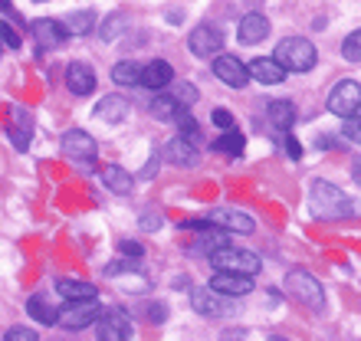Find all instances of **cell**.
I'll return each instance as SVG.
<instances>
[{"instance_id": "cell-1", "label": "cell", "mask_w": 361, "mask_h": 341, "mask_svg": "<svg viewBox=\"0 0 361 341\" xmlns=\"http://www.w3.org/2000/svg\"><path fill=\"white\" fill-rule=\"evenodd\" d=\"M309 210L319 220H338L352 213V200L329 180H312L309 184Z\"/></svg>"}, {"instance_id": "cell-2", "label": "cell", "mask_w": 361, "mask_h": 341, "mask_svg": "<svg viewBox=\"0 0 361 341\" xmlns=\"http://www.w3.org/2000/svg\"><path fill=\"white\" fill-rule=\"evenodd\" d=\"M286 292L293 295L302 309H309V312H322L325 309L322 285H319L315 275L305 273V269H289V273H286Z\"/></svg>"}, {"instance_id": "cell-3", "label": "cell", "mask_w": 361, "mask_h": 341, "mask_svg": "<svg viewBox=\"0 0 361 341\" xmlns=\"http://www.w3.org/2000/svg\"><path fill=\"white\" fill-rule=\"evenodd\" d=\"M210 266L214 269H227V273H247V275H257L259 269H263V263H259L257 253H250V249H240V247H230V243H224V247L210 249Z\"/></svg>"}, {"instance_id": "cell-4", "label": "cell", "mask_w": 361, "mask_h": 341, "mask_svg": "<svg viewBox=\"0 0 361 341\" xmlns=\"http://www.w3.org/2000/svg\"><path fill=\"white\" fill-rule=\"evenodd\" d=\"M279 63H283L289 73H309V69L315 66V59H319V53H315V46L309 43V39L302 37H286L279 46H276L273 53Z\"/></svg>"}, {"instance_id": "cell-5", "label": "cell", "mask_w": 361, "mask_h": 341, "mask_svg": "<svg viewBox=\"0 0 361 341\" xmlns=\"http://www.w3.org/2000/svg\"><path fill=\"white\" fill-rule=\"evenodd\" d=\"M99 315H102V305L99 299H76V302H69L59 309V325L69 328V332H82L89 328L92 322H99Z\"/></svg>"}, {"instance_id": "cell-6", "label": "cell", "mask_w": 361, "mask_h": 341, "mask_svg": "<svg viewBox=\"0 0 361 341\" xmlns=\"http://www.w3.org/2000/svg\"><path fill=\"white\" fill-rule=\"evenodd\" d=\"M329 112L338 118H352L361 112V82L355 79H342L335 82V89L329 92Z\"/></svg>"}, {"instance_id": "cell-7", "label": "cell", "mask_w": 361, "mask_h": 341, "mask_svg": "<svg viewBox=\"0 0 361 341\" xmlns=\"http://www.w3.org/2000/svg\"><path fill=\"white\" fill-rule=\"evenodd\" d=\"M99 338L102 341H125L132 338V322H128V312H125L122 305H109V309H102V315H99Z\"/></svg>"}, {"instance_id": "cell-8", "label": "cell", "mask_w": 361, "mask_h": 341, "mask_svg": "<svg viewBox=\"0 0 361 341\" xmlns=\"http://www.w3.org/2000/svg\"><path fill=\"white\" fill-rule=\"evenodd\" d=\"M59 148H63L66 158H73V161H79V164L95 161V154H99L95 138L89 132H82V128H69V132L59 138Z\"/></svg>"}, {"instance_id": "cell-9", "label": "cell", "mask_w": 361, "mask_h": 341, "mask_svg": "<svg viewBox=\"0 0 361 341\" xmlns=\"http://www.w3.org/2000/svg\"><path fill=\"white\" fill-rule=\"evenodd\" d=\"M30 33H33V39H37V49L43 53V49H56L63 46L73 33H69L66 23H59V20H47V17H39L30 23Z\"/></svg>"}, {"instance_id": "cell-10", "label": "cell", "mask_w": 361, "mask_h": 341, "mask_svg": "<svg viewBox=\"0 0 361 341\" xmlns=\"http://www.w3.org/2000/svg\"><path fill=\"white\" fill-rule=\"evenodd\" d=\"M210 289L220 295H227V299H243V295L253 292V275L247 273H227V269H217L214 279H210Z\"/></svg>"}, {"instance_id": "cell-11", "label": "cell", "mask_w": 361, "mask_h": 341, "mask_svg": "<svg viewBox=\"0 0 361 341\" xmlns=\"http://www.w3.org/2000/svg\"><path fill=\"white\" fill-rule=\"evenodd\" d=\"M188 49L194 56H217L220 49H224V33L217 27H210V23H200L197 30H190L188 37Z\"/></svg>"}, {"instance_id": "cell-12", "label": "cell", "mask_w": 361, "mask_h": 341, "mask_svg": "<svg viewBox=\"0 0 361 341\" xmlns=\"http://www.w3.org/2000/svg\"><path fill=\"white\" fill-rule=\"evenodd\" d=\"M214 76L224 85H230V89H243L250 82V69L237 56H217L214 59Z\"/></svg>"}, {"instance_id": "cell-13", "label": "cell", "mask_w": 361, "mask_h": 341, "mask_svg": "<svg viewBox=\"0 0 361 341\" xmlns=\"http://www.w3.org/2000/svg\"><path fill=\"white\" fill-rule=\"evenodd\" d=\"M7 132H10L13 148H17V151H27V148H30V135H33V115H30L27 108H20V105H13V108H10Z\"/></svg>"}, {"instance_id": "cell-14", "label": "cell", "mask_w": 361, "mask_h": 341, "mask_svg": "<svg viewBox=\"0 0 361 341\" xmlns=\"http://www.w3.org/2000/svg\"><path fill=\"white\" fill-rule=\"evenodd\" d=\"M227 295L214 292V289H194L190 292V305H194V312L204 315V318H220V315H227V302H224Z\"/></svg>"}, {"instance_id": "cell-15", "label": "cell", "mask_w": 361, "mask_h": 341, "mask_svg": "<svg viewBox=\"0 0 361 341\" xmlns=\"http://www.w3.org/2000/svg\"><path fill=\"white\" fill-rule=\"evenodd\" d=\"M207 220L214 223V227H220V230H230V233H253V227H257L243 210H233V207L214 210V213H207Z\"/></svg>"}, {"instance_id": "cell-16", "label": "cell", "mask_w": 361, "mask_h": 341, "mask_svg": "<svg viewBox=\"0 0 361 341\" xmlns=\"http://www.w3.org/2000/svg\"><path fill=\"white\" fill-rule=\"evenodd\" d=\"M247 69H250V76L257 79L259 85H279L286 79V73H289V69H286L276 56H259V59H253Z\"/></svg>"}, {"instance_id": "cell-17", "label": "cell", "mask_w": 361, "mask_h": 341, "mask_svg": "<svg viewBox=\"0 0 361 341\" xmlns=\"http://www.w3.org/2000/svg\"><path fill=\"white\" fill-rule=\"evenodd\" d=\"M267 37H269V20L263 17V13H247V17L240 20L237 39L243 46H257V43H263Z\"/></svg>"}, {"instance_id": "cell-18", "label": "cell", "mask_w": 361, "mask_h": 341, "mask_svg": "<svg viewBox=\"0 0 361 341\" xmlns=\"http://www.w3.org/2000/svg\"><path fill=\"white\" fill-rule=\"evenodd\" d=\"M164 161L178 164V168H194L197 164V144H190L184 135H174L171 142L164 144Z\"/></svg>"}, {"instance_id": "cell-19", "label": "cell", "mask_w": 361, "mask_h": 341, "mask_svg": "<svg viewBox=\"0 0 361 341\" xmlns=\"http://www.w3.org/2000/svg\"><path fill=\"white\" fill-rule=\"evenodd\" d=\"M95 118L105 125H118L128 118V102H125V95H102L99 105H95Z\"/></svg>"}, {"instance_id": "cell-20", "label": "cell", "mask_w": 361, "mask_h": 341, "mask_svg": "<svg viewBox=\"0 0 361 341\" xmlns=\"http://www.w3.org/2000/svg\"><path fill=\"white\" fill-rule=\"evenodd\" d=\"M66 85L73 95H92L95 92V73L86 63H69L66 66Z\"/></svg>"}, {"instance_id": "cell-21", "label": "cell", "mask_w": 361, "mask_h": 341, "mask_svg": "<svg viewBox=\"0 0 361 341\" xmlns=\"http://www.w3.org/2000/svg\"><path fill=\"white\" fill-rule=\"evenodd\" d=\"M174 82V69L164 63V59H152L148 66L142 69V85L145 89H164V85Z\"/></svg>"}, {"instance_id": "cell-22", "label": "cell", "mask_w": 361, "mask_h": 341, "mask_svg": "<svg viewBox=\"0 0 361 341\" xmlns=\"http://www.w3.org/2000/svg\"><path fill=\"white\" fill-rule=\"evenodd\" d=\"M27 315L39 325H59V309H53V305L47 302V295H30Z\"/></svg>"}, {"instance_id": "cell-23", "label": "cell", "mask_w": 361, "mask_h": 341, "mask_svg": "<svg viewBox=\"0 0 361 341\" xmlns=\"http://www.w3.org/2000/svg\"><path fill=\"white\" fill-rule=\"evenodd\" d=\"M56 292L69 302H76V299H95V289L92 283H82V279H56Z\"/></svg>"}, {"instance_id": "cell-24", "label": "cell", "mask_w": 361, "mask_h": 341, "mask_svg": "<svg viewBox=\"0 0 361 341\" xmlns=\"http://www.w3.org/2000/svg\"><path fill=\"white\" fill-rule=\"evenodd\" d=\"M102 184L112 194H128L132 190V174L125 168H118V164H105L102 168Z\"/></svg>"}, {"instance_id": "cell-25", "label": "cell", "mask_w": 361, "mask_h": 341, "mask_svg": "<svg viewBox=\"0 0 361 341\" xmlns=\"http://www.w3.org/2000/svg\"><path fill=\"white\" fill-rule=\"evenodd\" d=\"M269 122L276 125V128H283V132H289V125L295 122V105L289 102V99H276V102H269Z\"/></svg>"}, {"instance_id": "cell-26", "label": "cell", "mask_w": 361, "mask_h": 341, "mask_svg": "<svg viewBox=\"0 0 361 341\" xmlns=\"http://www.w3.org/2000/svg\"><path fill=\"white\" fill-rule=\"evenodd\" d=\"M180 108H188V105H180L174 95H154L152 99V115L158 122H174Z\"/></svg>"}, {"instance_id": "cell-27", "label": "cell", "mask_w": 361, "mask_h": 341, "mask_svg": "<svg viewBox=\"0 0 361 341\" xmlns=\"http://www.w3.org/2000/svg\"><path fill=\"white\" fill-rule=\"evenodd\" d=\"M142 69L135 59H125V63H115L112 66V82L115 85H142Z\"/></svg>"}, {"instance_id": "cell-28", "label": "cell", "mask_w": 361, "mask_h": 341, "mask_svg": "<svg viewBox=\"0 0 361 341\" xmlns=\"http://www.w3.org/2000/svg\"><path fill=\"white\" fill-rule=\"evenodd\" d=\"M217 151H224V154H233V158H240L243 154V135L237 132V125L233 128H224V135L217 138V144H214Z\"/></svg>"}, {"instance_id": "cell-29", "label": "cell", "mask_w": 361, "mask_h": 341, "mask_svg": "<svg viewBox=\"0 0 361 341\" xmlns=\"http://www.w3.org/2000/svg\"><path fill=\"white\" fill-rule=\"evenodd\" d=\"M174 122H178V132L184 135V138H188L190 144H204V135H200V128H197V122H194V118H190V112L188 108H180L178 112V118H174Z\"/></svg>"}, {"instance_id": "cell-30", "label": "cell", "mask_w": 361, "mask_h": 341, "mask_svg": "<svg viewBox=\"0 0 361 341\" xmlns=\"http://www.w3.org/2000/svg\"><path fill=\"white\" fill-rule=\"evenodd\" d=\"M66 27L69 33H89V30H95V13L92 10H76V13H69L66 17Z\"/></svg>"}, {"instance_id": "cell-31", "label": "cell", "mask_w": 361, "mask_h": 341, "mask_svg": "<svg viewBox=\"0 0 361 341\" xmlns=\"http://www.w3.org/2000/svg\"><path fill=\"white\" fill-rule=\"evenodd\" d=\"M125 30V13H112V17H105L102 23H99V37L105 39V43H112V39L122 37Z\"/></svg>"}, {"instance_id": "cell-32", "label": "cell", "mask_w": 361, "mask_h": 341, "mask_svg": "<svg viewBox=\"0 0 361 341\" xmlns=\"http://www.w3.org/2000/svg\"><path fill=\"white\" fill-rule=\"evenodd\" d=\"M342 56L348 59V63H361V30H355V33H348V37H345Z\"/></svg>"}, {"instance_id": "cell-33", "label": "cell", "mask_w": 361, "mask_h": 341, "mask_svg": "<svg viewBox=\"0 0 361 341\" xmlns=\"http://www.w3.org/2000/svg\"><path fill=\"white\" fill-rule=\"evenodd\" d=\"M0 39H4V46H10V49H20V43H23L20 30L13 27L10 20H0Z\"/></svg>"}, {"instance_id": "cell-34", "label": "cell", "mask_w": 361, "mask_h": 341, "mask_svg": "<svg viewBox=\"0 0 361 341\" xmlns=\"http://www.w3.org/2000/svg\"><path fill=\"white\" fill-rule=\"evenodd\" d=\"M171 95L178 99L180 105H194L197 102V89L190 82H171Z\"/></svg>"}, {"instance_id": "cell-35", "label": "cell", "mask_w": 361, "mask_h": 341, "mask_svg": "<svg viewBox=\"0 0 361 341\" xmlns=\"http://www.w3.org/2000/svg\"><path fill=\"white\" fill-rule=\"evenodd\" d=\"M342 135H345V138H348V142L361 144V115H352V118H345V128H342Z\"/></svg>"}, {"instance_id": "cell-36", "label": "cell", "mask_w": 361, "mask_h": 341, "mask_svg": "<svg viewBox=\"0 0 361 341\" xmlns=\"http://www.w3.org/2000/svg\"><path fill=\"white\" fill-rule=\"evenodd\" d=\"M4 338H7V341H37V332H33V328H23V325H17V328H10Z\"/></svg>"}, {"instance_id": "cell-37", "label": "cell", "mask_w": 361, "mask_h": 341, "mask_svg": "<svg viewBox=\"0 0 361 341\" xmlns=\"http://www.w3.org/2000/svg\"><path fill=\"white\" fill-rule=\"evenodd\" d=\"M138 227L148 233V230H158L161 227V213H154V210H145L142 213V220H138Z\"/></svg>"}, {"instance_id": "cell-38", "label": "cell", "mask_w": 361, "mask_h": 341, "mask_svg": "<svg viewBox=\"0 0 361 341\" xmlns=\"http://www.w3.org/2000/svg\"><path fill=\"white\" fill-rule=\"evenodd\" d=\"M210 122L217 125V128H233V125H237V122H233V115H230L227 108H214V115H210Z\"/></svg>"}, {"instance_id": "cell-39", "label": "cell", "mask_w": 361, "mask_h": 341, "mask_svg": "<svg viewBox=\"0 0 361 341\" xmlns=\"http://www.w3.org/2000/svg\"><path fill=\"white\" fill-rule=\"evenodd\" d=\"M135 259V256H132ZM132 259H112V263L105 266V275H118V273H128V269H135Z\"/></svg>"}, {"instance_id": "cell-40", "label": "cell", "mask_w": 361, "mask_h": 341, "mask_svg": "<svg viewBox=\"0 0 361 341\" xmlns=\"http://www.w3.org/2000/svg\"><path fill=\"white\" fill-rule=\"evenodd\" d=\"M118 253H122V256H135V259H142L145 249L138 247L135 240H118Z\"/></svg>"}, {"instance_id": "cell-41", "label": "cell", "mask_w": 361, "mask_h": 341, "mask_svg": "<svg viewBox=\"0 0 361 341\" xmlns=\"http://www.w3.org/2000/svg\"><path fill=\"white\" fill-rule=\"evenodd\" d=\"M283 144H286V154H289L293 161H299V158H302V148H299V142H295L289 132H283Z\"/></svg>"}, {"instance_id": "cell-42", "label": "cell", "mask_w": 361, "mask_h": 341, "mask_svg": "<svg viewBox=\"0 0 361 341\" xmlns=\"http://www.w3.org/2000/svg\"><path fill=\"white\" fill-rule=\"evenodd\" d=\"M148 315H152V322H154V325H161L164 318H168V309H164L161 302H152V305H148Z\"/></svg>"}, {"instance_id": "cell-43", "label": "cell", "mask_w": 361, "mask_h": 341, "mask_svg": "<svg viewBox=\"0 0 361 341\" xmlns=\"http://www.w3.org/2000/svg\"><path fill=\"white\" fill-rule=\"evenodd\" d=\"M154 174H158V154H152V164L142 168V178H154Z\"/></svg>"}, {"instance_id": "cell-44", "label": "cell", "mask_w": 361, "mask_h": 341, "mask_svg": "<svg viewBox=\"0 0 361 341\" xmlns=\"http://www.w3.org/2000/svg\"><path fill=\"white\" fill-rule=\"evenodd\" d=\"M352 178H355V184H358V187H361V158L352 164Z\"/></svg>"}, {"instance_id": "cell-45", "label": "cell", "mask_w": 361, "mask_h": 341, "mask_svg": "<svg viewBox=\"0 0 361 341\" xmlns=\"http://www.w3.org/2000/svg\"><path fill=\"white\" fill-rule=\"evenodd\" d=\"M10 7H13L10 0H0V13H10Z\"/></svg>"}, {"instance_id": "cell-46", "label": "cell", "mask_w": 361, "mask_h": 341, "mask_svg": "<svg viewBox=\"0 0 361 341\" xmlns=\"http://www.w3.org/2000/svg\"><path fill=\"white\" fill-rule=\"evenodd\" d=\"M352 210H355V213H358V217H361V200H352Z\"/></svg>"}, {"instance_id": "cell-47", "label": "cell", "mask_w": 361, "mask_h": 341, "mask_svg": "<svg viewBox=\"0 0 361 341\" xmlns=\"http://www.w3.org/2000/svg\"><path fill=\"white\" fill-rule=\"evenodd\" d=\"M0 53H4V39H0Z\"/></svg>"}, {"instance_id": "cell-48", "label": "cell", "mask_w": 361, "mask_h": 341, "mask_svg": "<svg viewBox=\"0 0 361 341\" xmlns=\"http://www.w3.org/2000/svg\"><path fill=\"white\" fill-rule=\"evenodd\" d=\"M37 4H39V0H37Z\"/></svg>"}]
</instances>
